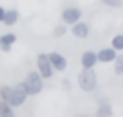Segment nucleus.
Listing matches in <instances>:
<instances>
[{"label": "nucleus", "instance_id": "1", "mask_svg": "<svg viewBox=\"0 0 123 117\" xmlns=\"http://www.w3.org/2000/svg\"><path fill=\"white\" fill-rule=\"evenodd\" d=\"M21 82H23V86H25V91H27V97H37V95L43 92V82L45 80L39 76L37 70H29Z\"/></svg>", "mask_w": 123, "mask_h": 117}, {"label": "nucleus", "instance_id": "2", "mask_svg": "<svg viewBox=\"0 0 123 117\" xmlns=\"http://www.w3.org/2000/svg\"><path fill=\"white\" fill-rule=\"evenodd\" d=\"M76 82H78V88L82 92H94L98 86V78L94 70H80L78 76H76Z\"/></svg>", "mask_w": 123, "mask_h": 117}, {"label": "nucleus", "instance_id": "3", "mask_svg": "<svg viewBox=\"0 0 123 117\" xmlns=\"http://www.w3.org/2000/svg\"><path fill=\"white\" fill-rule=\"evenodd\" d=\"M27 99H29V97H27V91H25V86H23V82H17L10 88V97H8L6 103L12 109H18V107H23V105L27 103Z\"/></svg>", "mask_w": 123, "mask_h": 117}, {"label": "nucleus", "instance_id": "4", "mask_svg": "<svg viewBox=\"0 0 123 117\" xmlns=\"http://www.w3.org/2000/svg\"><path fill=\"white\" fill-rule=\"evenodd\" d=\"M35 68H37V72H39V76L43 78V80H49V78L55 74L53 68H51V64H49V60H47V53H37Z\"/></svg>", "mask_w": 123, "mask_h": 117}, {"label": "nucleus", "instance_id": "5", "mask_svg": "<svg viewBox=\"0 0 123 117\" xmlns=\"http://www.w3.org/2000/svg\"><path fill=\"white\" fill-rule=\"evenodd\" d=\"M78 21H82V8L80 6H66V8L62 10V23L66 27H72V25H76Z\"/></svg>", "mask_w": 123, "mask_h": 117}, {"label": "nucleus", "instance_id": "6", "mask_svg": "<svg viewBox=\"0 0 123 117\" xmlns=\"http://www.w3.org/2000/svg\"><path fill=\"white\" fill-rule=\"evenodd\" d=\"M47 60H49V64H51L53 72H64V70L68 68L66 56H64V53H60V52H49V53H47Z\"/></svg>", "mask_w": 123, "mask_h": 117}, {"label": "nucleus", "instance_id": "7", "mask_svg": "<svg viewBox=\"0 0 123 117\" xmlns=\"http://www.w3.org/2000/svg\"><path fill=\"white\" fill-rule=\"evenodd\" d=\"M97 64H98L97 52H92V49L82 52V56H80V66H82V70H94V66H97Z\"/></svg>", "mask_w": 123, "mask_h": 117}, {"label": "nucleus", "instance_id": "8", "mask_svg": "<svg viewBox=\"0 0 123 117\" xmlns=\"http://www.w3.org/2000/svg\"><path fill=\"white\" fill-rule=\"evenodd\" d=\"M97 117H113V105H111V101L107 99V97H101L97 103V113H94Z\"/></svg>", "mask_w": 123, "mask_h": 117}, {"label": "nucleus", "instance_id": "9", "mask_svg": "<svg viewBox=\"0 0 123 117\" xmlns=\"http://www.w3.org/2000/svg\"><path fill=\"white\" fill-rule=\"evenodd\" d=\"M70 33L74 35L76 39H86L88 35H90V25H88L86 21H78L76 25L70 27Z\"/></svg>", "mask_w": 123, "mask_h": 117}, {"label": "nucleus", "instance_id": "10", "mask_svg": "<svg viewBox=\"0 0 123 117\" xmlns=\"http://www.w3.org/2000/svg\"><path fill=\"white\" fill-rule=\"evenodd\" d=\"M117 58V52H115L113 47H103L97 52V60L101 62V64H113V60Z\"/></svg>", "mask_w": 123, "mask_h": 117}, {"label": "nucleus", "instance_id": "11", "mask_svg": "<svg viewBox=\"0 0 123 117\" xmlns=\"http://www.w3.org/2000/svg\"><path fill=\"white\" fill-rule=\"evenodd\" d=\"M17 43V35L14 33H4V35H0V49L4 53H8L10 49H12V45Z\"/></svg>", "mask_w": 123, "mask_h": 117}, {"label": "nucleus", "instance_id": "12", "mask_svg": "<svg viewBox=\"0 0 123 117\" xmlns=\"http://www.w3.org/2000/svg\"><path fill=\"white\" fill-rule=\"evenodd\" d=\"M18 10L17 8H6V13H4V19H2V25H6V27H12V25H17L18 23Z\"/></svg>", "mask_w": 123, "mask_h": 117}, {"label": "nucleus", "instance_id": "13", "mask_svg": "<svg viewBox=\"0 0 123 117\" xmlns=\"http://www.w3.org/2000/svg\"><path fill=\"white\" fill-rule=\"evenodd\" d=\"M109 47H113L117 53H123V33L113 35V39H111V45H109Z\"/></svg>", "mask_w": 123, "mask_h": 117}, {"label": "nucleus", "instance_id": "14", "mask_svg": "<svg viewBox=\"0 0 123 117\" xmlns=\"http://www.w3.org/2000/svg\"><path fill=\"white\" fill-rule=\"evenodd\" d=\"M0 117H17V109H12L4 101H0Z\"/></svg>", "mask_w": 123, "mask_h": 117}, {"label": "nucleus", "instance_id": "15", "mask_svg": "<svg viewBox=\"0 0 123 117\" xmlns=\"http://www.w3.org/2000/svg\"><path fill=\"white\" fill-rule=\"evenodd\" d=\"M113 72L115 76H123V53H117V58L113 60Z\"/></svg>", "mask_w": 123, "mask_h": 117}, {"label": "nucleus", "instance_id": "16", "mask_svg": "<svg viewBox=\"0 0 123 117\" xmlns=\"http://www.w3.org/2000/svg\"><path fill=\"white\" fill-rule=\"evenodd\" d=\"M66 33H68V27L64 25V23H60V25H55V27H53V37H57V39H60V37H64Z\"/></svg>", "mask_w": 123, "mask_h": 117}, {"label": "nucleus", "instance_id": "17", "mask_svg": "<svg viewBox=\"0 0 123 117\" xmlns=\"http://www.w3.org/2000/svg\"><path fill=\"white\" fill-rule=\"evenodd\" d=\"M10 84H0V101H8V97H10Z\"/></svg>", "mask_w": 123, "mask_h": 117}, {"label": "nucleus", "instance_id": "18", "mask_svg": "<svg viewBox=\"0 0 123 117\" xmlns=\"http://www.w3.org/2000/svg\"><path fill=\"white\" fill-rule=\"evenodd\" d=\"M101 4L109 6V8H121V6H123V0H101Z\"/></svg>", "mask_w": 123, "mask_h": 117}, {"label": "nucleus", "instance_id": "19", "mask_svg": "<svg viewBox=\"0 0 123 117\" xmlns=\"http://www.w3.org/2000/svg\"><path fill=\"white\" fill-rule=\"evenodd\" d=\"M62 86L66 88V91H70V80H62Z\"/></svg>", "mask_w": 123, "mask_h": 117}, {"label": "nucleus", "instance_id": "20", "mask_svg": "<svg viewBox=\"0 0 123 117\" xmlns=\"http://www.w3.org/2000/svg\"><path fill=\"white\" fill-rule=\"evenodd\" d=\"M4 13H6V8H4V6H0V23H2V19H4Z\"/></svg>", "mask_w": 123, "mask_h": 117}, {"label": "nucleus", "instance_id": "21", "mask_svg": "<svg viewBox=\"0 0 123 117\" xmlns=\"http://www.w3.org/2000/svg\"><path fill=\"white\" fill-rule=\"evenodd\" d=\"M76 117H88V115H76Z\"/></svg>", "mask_w": 123, "mask_h": 117}]
</instances>
